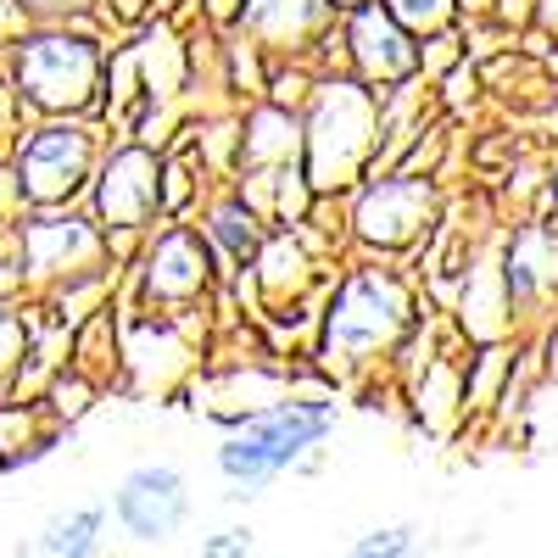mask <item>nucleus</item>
Instances as JSON below:
<instances>
[{
  "instance_id": "1a4fd4ad",
  "label": "nucleus",
  "mask_w": 558,
  "mask_h": 558,
  "mask_svg": "<svg viewBox=\"0 0 558 558\" xmlns=\"http://www.w3.org/2000/svg\"><path fill=\"white\" fill-rule=\"evenodd\" d=\"M207 246L191 235V229H173V235H162L157 257H151V296L157 302H191L196 291H207Z\"/></svg>"
},
{
  "instance_id": "2eb2a0df",
  "label": "nucleus",
  "mask_w": 558,
  "mask_h": 558,
  "mask_svg": "<svg viewBox=\"0 0 558 558\" xmlns=\"http://www.w3.org/2000/svg\"><path fill=\"white\" fill-rule=\"evenodd\" d=\"M213 229H218V241H223L229 252H235L241 263L257 252V223H252V213H246V207H235V202L218 207V213H213Z\"/></svg>"
},
{
  "instance_id": "6e6552de",
  "label": "nucleus",
  "mask_w": 558,
  "mask_h": 558,
  "mask_svg": "<svg viewBox=\"0 0 558 558\" xmlns=\"http://www.w3.org/2000/svg\"><path fill=\"white\" fill-rule=\"evenodd\" d=\"M352 51H357L368 78H402V73L418 68V51L408 45V34L391 23V12H380V7H363L352 17Z\"/></svg>"
},
{
  "instance_id": "423d86ee",
  "label": "nucleus",
  "mask_w": 558,
  "mask_h": 558,
  "mask_svg": "<svg viewBox=\"0 0 558 558\" xmlns=\"http://www.w3.org/2000/svg\"><path fill=\"white\" fill-rule=\"evenodd\" d=\"M162 207V168L151 151H118L101 173V218L112 229H134V223H146L151 213Z\"/></svg>"
},
{
  "instance_id": "f3484780",
  "label": "nucleus",
  "mask_w": 558,
  "mask_h": 558,
  "mask_svg": "<svg viewBox=\"0 0 558 558\" xmlns=\"http://www.w3.org/2000/svg\"><path fill=\"white\" fill-rule=\"evenodd\" d=\"M391 12L413 28H441L447 23V0H391Z\"/></svg>"
},
{
  "instance_id": "f03ea898",
  "label": "nucleus",
  "mask_w": 558,
  "mask_h": 558,
  "mask_svg": "<svg viewBox=\"0 0 558 558\" xmlns=\"http://www.w3.org/2000/svg\"><path fill=\"white\" fill-rule=\"evenodd\" d=\"M408 318V296L397 279L386 274H363L352 279V286L336 296V313H330V330H324V352H330V363L352 368L363 357H375Z\"/></svg>"
},
{
  "instance_id": "6ab92c4d",
  "label": "nucleus",
  "mask_w": 558,
  "mask_h": 558,
  "mask_svg": "<svg viewBox=\"0 0 558 558\" xmlns=\"http://www.w3.org/2000/svg\"><path fill=\"white\" fill-rule=\"evenodd\" d=\"M28 7H39V12H57V7H84V0H28Z\"/></svg>"
},
{
  "instance_id": "39448f33",
  "label": "nucleus",
  "mask_w": 558,
  "mask_h": 558,
  "mask_svg": "<svg viewBox=\"0 0 558 558\" xmlns=\"http://www.w3.org/2000/svg\"><path fill=\"white\" fill-rule=\"evenodd\" d=\"M89 173V134L84 129H39L28 134L17 162V191L28 202H62Z\"/></svg>"
},
{
  "instance_id": "dca6fc26",
  "label": "nucleus",
  "mask_w": 558,
  "mask_h": 558,
  "mask_svg": "<svg viewBox=\"0 0 558 558\" xmlns=\"http://www.w3.org/2000/svg\"><path fill=\"white\" fill-rule=\"evenodd\" d=\"M202 558H252V531L246 525H229L218 536L202 542Z\"/></svg>"
},
{
  "instance_id": "aec40b11",
  "label": "nucleus",
  "mask_w": 558,
  "mask_h": 558,
  "mask_svg": "<svg viewBox=\"0 0 558 558\" xmlns=\"http://www.w3.org/2000/svg\"><path fill=\"white\" fill-rule=\"evenodd\" d=\"M17 558H39V553H17Z\"/></svg>"
},
{
  "instance_id": "f8f14e48",
  "label": "nucleus",
  "mask_w": 558,
  "mask_h": 558,
  "mask_svg": "<svg viewBox=\"0 0 558 558\" xmlns=\"http://www.w3.org/2000/svg\"><path fill=\"white\" fill-rule=\"evenodd\" d=\"M101 531H107V508L89 502V508H73V514L51 520L39 536V558H96L101 553Z\"/></svg>"
},
{
  "instance_id": "9d476101",
  "label": "nucleus",
  "mask_w": 558,
  "mask_h": 558,
  "mask_svg": "<svg viewBox=\"0 0 558 558\" xmlns=\"http://www.w3.org/2000/svg\"><path fill=\"white\" fill-rule=\"evenodd\" d=\"M553 286H558V229L531 223L514 235V252H508V291L520 302H531Z\"/></svg>"
},
{
  "instance_id": "9b49d317",
  "label": "nucleus",
  "mask_w": 558,
  "mask_h": 558,
  "mask_svg": "<svg viewBox=\"0 0 558 558\" xmlns=\"http://www.w3.org/2000/svg\"><path fill=\"white\" fill-rule=\"evenodd\" d=\"M23 252L39 274H51V268H73V263H89L101 252V241L89 235L84 223L73 218H45V223H28L23 229Z\"/></svg>"
},
{
  "instance_id": "f257e3e1",
  "label": "nucleus",
  "mask_w": 558,
  "mask_h": 558,
  "mask_svg": "<svg viewBox=\"0 0 558 558\" xmlns=\"http://www.w3.org/2000/svg\"><path fill=\"white\" fill-rule=\"evenodd\" d=\"M336 430L330 402H274L241 418V430H229L218 441V475L235 486V497H257L268 481L307 463L318 441Z\"/></svg>"
},
{
  "instance_id": "0eeeda50",
  "label": "nucleus",
  "mask_w": 558,
  "mask_h": 558,
  "mask_svg": "<svg viewBox=\"0 0 558 558\" xmlns=\"http://www.w3.org/2000/svg\"><path fill=\"white\" fill-rule=\"evenodd\" d=\"M430 218V184L425 179H380L357 202V235L375 246H402Z\"/></svg>"
},
{
  "instance_id": "20e7f679",
  "label": "nucleus",
  "mask_w": 558,
  "mask_h": 558,
  "mask_svg": "<svg viewBox=\"0 0 558 558\" xmlns=\"http://www.w3.org/2000/svg\"><path fill=\"white\" fill-rule=\"evenodd\" d=\"M112 514L134 542H168L179 536V525L191 520V481L173 463H140V470L123 475L118 497H112Z\"/></svg>"
},
{
  "instance_id": "4468645a",
  "label": "nucleus",
  "mask_w": 558,
  "mask_h": 558,
  "mask_svg": "<svg viewBox=\"0 0 558 558\" xmlns=\"http://www.w3.org/2000/svg\"><path fill=\"white\" fill-rule=\"evenodd\" d=\"M425 553V536L413 525H380V531H363L341 558H418Z\"/></svg>"
},
{
  "instance_id": "a211bd4d",
  "label": "nucleus",
  "mask_w": 558,
  "mask_h": 558,
  "mask_svg": "<svg viewBox=\"0 0 558 558\" xmlns=\"http://www.w3.org/2000/svg\"><path fill=\"white\" fill-rule=\"evenodd\" d=\"M23 357V324L12 318V313H0V375Z\"/></svg>"
},
{
  "instance_id": "ddd939ff",
  "label": "nucleus",
  "mask_w": 558,
  "mask_h": 558,
  "mask_svg": "<svg viewBox=\"0 0 558 558\" xmlns=\"http://www.w3.org/2000/svg\"><path fill=\"white\" fill-rule=\"evenodd\" d=\"M318 0H252L246 7V23L268 39H302L313 23H318Z\"/></svg>"
},
{
  "instance_id": "7ed1b4c3",
  "label": "nucleus",
  "mask_w": 558,
  "mask_h": 558,
  "mask_svg": "<svg viewBox=\"0 0 558 558\" xmlns=\"http://www.w3.org/2000/svg\"><path fill=\"white\" fill-rule=\"evenodd\" d=\"M96 51L89 39H68V34H45V39H28L23 57H17V84L34 107H51V112H68V107H84L89 89H96Z\"/></svg>"
}]
</instances>
